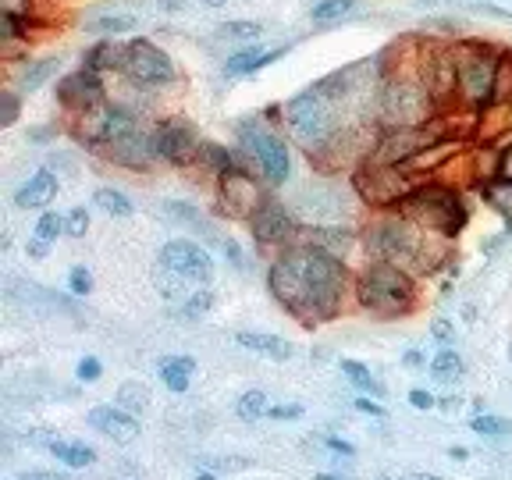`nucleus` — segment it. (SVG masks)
Segmentation results:
<instances>
[{"label": "nucleus", "instance_id": "f257e3e1", "mask_svg": "<svg viewBox=\"0 0 512 480\" xmlns=\"http://www.w3.org/2000/svg\"><path fill=\"white\" fill-rule=\"evenodd\" d=\"M267 285L292 317L303 324H320L342 310L345 264L317 246H296L271 264Z\"/></svg>", "mask_w": 512, "mask_h": 480}, {"label": "nucleus", "instance_id": "f03ea898", "mask_svg": "<svg viewBox=\"0 0 512 480\" xmlns=\"http://www.w3.org/2000/svg\"><path fill=\"white\" fill-rule=\"evenodd\" d=\"M342 93L345 79L338 72L320 82V86L299 93L296 100H288V125H292V132H296V139L303 143L306 153H324L328 146H335L342 139V128H338Z\"/></svg>", "mask_w": 512, "mask_h": 480}, {"label": "nucleus", "instance_id": "7ed1b4c3", "mask_svg": "<svg viewBox=\"0 0 512 480\" xmlns=\"http://www.w3.org/2000/svg\"><path fill=\"white\" fill-rule=\"evenodd\" d=\"M356 296H360L363 310L377 313V317H399V313H409L416 303V285L402 264H392V260H377L356 281Z\"/></svg>", "mask_w": 512, "mask_h": 480}, {"label": "nucleus", "instance_id": "20e7f679", "mask_svg": "<svg viewBox=\"0 0 512 480\" xmlns=\"http://www.w3.org/2000/svg\"><path fill=\"white\" fill-rule=\"evenodd\" d=\"M399 214L413 217L420 228H431V232L445 235V239H456L466 228V203L459 200L456 189H445V185H420L399 203Z\"/></svg>", "mask_w": 512, "mask_h": 480}, {"label": "nucleus", "instance_id": "39448f33", "mask_svg": "<svg viewBox=\"0 0 512 480\" xmlns=\"http://www.w3.org/2000/svg\"><path fill=\"white\" fill-rule=\"evenodd\" d=\"M452 54H456L459 96L470 107H488L491 96H495V75L502 57L491 54L484 43H466V47H456Z\"/></svg>", "mask_w": 512, "mask_h": 480}, {"label": "nucleus", "instance_id": "423d86ee", "mask_svg": "<svg viewBox=\"0 0 512 480\" xmlns=\"http://www.w3.org/2000/svg\"><path fill=\"white\" fill-rule=\"evenodd\" d=\"M367 246L374 249L381 260H392V264H409L413 256H420L424 249V232L413 217H381L367 232Z\"/></svg>", "mask_w": 512, "mask_h": 480}, {"label": "nucleus", "instance_id": "0eeeda50", "mask_svg": "<svg viewBox=\"0 0 512 480\" xmlns=\"http://www.w3.org/2000/svg\"><path fill=\"white\" fill-rule=\"evenodd\" d=\"M431 104H434V96L424 82L392 79L381 93V114L392 128L424 125V121H431Z\"/></svg>", "mask_w": 512, "mask_h": 480}, {"label": "nucleus", "instance_id": "6e6552de", "mask_svg": "<svg viewBox=\"0 0 512 480\" xmlns=\"http://www.w3.org/2000/svg\"><path fill=\"white\" fill-rule=\"evenodd\" d=\"M356 192L370 207H399L413 192V178H406L402 164H381V160H370L367 168L356 171Z\"/></svg>", "mask_w": 512, "mask_h": 480}, {"label": "nucleus", "instance_id": "1a4fd4ad", "mask_svg": "<svg viewBox=\"0 0 512 480\" xmlns=\"http://www.w3.org/2000/svg\"><path fill=\"white\" fill-rule=\"evenodd\" d=\"M118 72L128 75V79L143 89H160L175 82V61H171L157 43L132 40V43H125V57H121Z\"/></svg>", "mask_w": 512, "mask_h": 480}, {"label": "nucleus", "instance_id": "9d476101", "mask_svg": "<svg viewBox=\"0 0 512 480\" xmlns=\"http://www.w3.org/2000/svg\"><path fill=\"white\" fill-rule=\"evenodd\" d=\"M242 143H246L249 157H256L260 171H264L267 182L281 185L292 175V157H288V146L278 132L264 125H242Z\"/></svg>", "mask_w": 512, "mask_h": 480}, {"label": "nucleus", "instance_id": "9b49d317", "mask_svg": "<svg viewBox=\"0 0 512 480\" xmlns=\"http://www.w3.org/2000/svg\"><path fill=\"white\" fill-rule=\"evenodd\" d=\"M160 264L171 267L175 274H182L185 281H196V285H207L214 278V256L200 246V242L175 239L160 249Z\"/></svg>", "mask_w": 512, "mask_h": 480}, {"label": "nucleus", "instance_id": "f8f14e48", "mask_svg": "<svg viewBox=\"0 0 512 480\" xmlns=\"http://www.w3.org/2000/svg\"><path fill=\"white\" fill-rule=\"evenodd\" d=\"M221 200L232 217H249L253 221L256 210L264 207V192L242 168H228L221 171Z\"/></svg>", "mask_w": 512, "mask_h": 480}, {"label": "nucleus", "instance_id": "ddd939ff", "mask_svg": "<svg viewBox=\"0 0 512 480\" xmlns=\"http://www.w3.org/2000/svg\"><path fill=\"white\" fill-rule=\"evenodd\" d=\"M57 100L72 111H93L104 104V82L96 75V68H82V72L64 75L57 82Z\"/></svg>", "mask_w": 512, "mask_h": 480}, {"label": "nucleus", "instance_id": "4468645a", "mask_svg": "<svg viewBox=\"0 0 512 480\" xmlns=\"http://www.w3.org/2000/svg\"><path fill=\"white\" fill-rule=\"evenodd\" d=\"M157 132V157L168 160V164H192V160L203 153V143L196 139L189 125L182 121H168V125L153 128Z\"/></svg>", "mask_w": 512, "mask_h": 480}, {"label": "nucleus", "instance_id": "2eb2a0df", "mask_svg": "<svg viewBox=\"0 0 512 480\" xmlns=\"http://www.w3.org/2000/svg\"><path fill=\"white\" fill-rule=\"evenodd\" d=\"M89 427L100 431L104 438H111L114 445H128V441L139 438V420L132 409L125 406H93L89 409Z\"/></svg>", "mask_w": 512, "mask_h": 480}, {"label": "nucleus", "instance_id": "dca6fc26", "mask_svg": "<svg viewBox=\"0 0 512 480\" xmlns=\"http://www.w3.org/2000/svg\"><path fill=\"white\" fill-rule=\"evenodd\" d=\"M292 232H296V221H292V214H288L278 200H264V207L253 214V239L260 242V246L285 242Z\"/></svg>", "mask_w": 512, "mask_h": 480}, {"label": "nucleus", "instance_id": "f3484780", "mask_svg": "<svg viewBox=\"0 0 512 480\" xmlns=\"http://www.w3.org/2000/svg\"><path fill=\"white\" fill-rule=\"evenodd\" d=\"M111 153L118 164H132V168H143L150 164V157H157V132H146V128H132L125 136H118L111 143Z\"/></svg>", "mask_w": 512, "mask_h": 480}, {"label": "nucleus", "instance_id": "a211bd4d", "mask_svg": "<svg viewBox=\"0 0 512 480\" xmlns=\"http://www.w3.org/2000/svg\"><path fill=\"white\" fill-rule=\"evenodd\" d=\"M57 189H61V182H57V175L54 171H36V175L29 178V182L22 185V189L15 192V203L22 210H40V207H47L50 200L57 196Z\"/></svg>", "mask_w": 512, "mask_h": 480}, {"label": "nucleus", "instance_id": "6ab92c4d", "mask_svg": "<svg viewBox=\"0 0 512 480\" xmlns=\"http://www.w3.org/2000/svg\"><path fill=\"white\" fill-rule=\"evenodd\" d=\"M235 338H239L242 349L260 352V356H267V360H274V363H285L296 356V345L281 335H267V331H239Z\"/></svg>", "mask_w": 512, "mask_h": 480}, {"label": "nucleus", "instance_id": "aec40b11", "mask_svg": "<svg viewBox=\"0 0 512 480\" xmlns=\"http://www.w3.org/2000/svg\"><path fill=\"white\" fill-rule=\"evenodd\" d=\"M288 47H278V50H267V47H242L239 54L228 57V75H249V72H260V68H267L271 61H278L281 54H285Z\"/></svg>", "mask_w": 512, "mask_h": 480}, {"label": "nucleus", "instance_id": "412c9836", "mask_svg": "<svg viewBox=\"0 0 512 480\" xmlns=\"http://www.w3.org/2000/svg\"><path fill=\"white\" fill-rule=\"evenodd\" d=\"M50 456H54L57 463L72 466V470H82V466L96 463V452L89 445H82V441H50Z\"/></svg>", "mask_w": 512, "mask_h": 480}, {"label": "nucleus", "instance_id": "4be33fe9", "mask_svg": "<svg viewBox=\"0 0 512 480\" xmlns=\"http://www.w3.org/2000/svg\"><path fill=\"white\" fill-rule=\"evenodd\" d=\"M480 196H484V203H488L491 210H498V214L512 224V182L509 178L498 175L495 182H484L480 185Z\"/></svg>", "mask_w": 512, "mask_h": 480}, {"label": "nucleus", "instance_id": "5701e85b", "mask_svg": "<svg viewBox=\"0 0 512 480\" xmlns=\"http://www.w3.org/2000/svg\"><path fill=\"white\" fill-rule=\"evenodd\" d=\"M192 370H196V360H192V356H175V360H168L164 367H160V377H164V384H168L171 392H189Z\"/></svg>", "mask_w": 512, "mask_h": 480}, {"label": "nucleus", "instance_id": "b1692460", "mask_svg": "<svg viewBox=\"0 0 512 480\" xmlns=\"http://www.w3.org/2000/svg\"><path fill=\"white\" fill-rule=\"evenodd\" d=\"M431 374L438 377V381H445V384H456L459 377H463V356H459V352H452V349H441L438 356L431 360Z\"/></svg>", "mask_w": 512, "mask_h": 480}, {"label": "nucleus", "instance_id": "393cba45", "mask_svg": "<svg viewBox=\"0 0 512 480\" xmlns=\"http://www.w3.org/2000/svg\"><path fill=\"white\" fill-rule=\"evenodd\" d=\"M93 203L111 217H132V200H128V196H121L118 189H96Z\"/></svg>", "mask_w": 512, "mask_h": 480}, {"label": "nucleus", "instance_id": "a878e982", "mask_svg": "<svg viewBox=\"0 0 512 480\" xmlns=\"http://www.w3.org/2000/svg\"><path fill=\"white\" fill-rule=\"evenodd\" d=\"M50 72H57V57H47V61L29 64V68L22 72V79H18V89H22V93H32V89H40L43 82L50 79Z\"/></svg>", "mask_w": 512, "mask_h": 480}, {"label": "nucleus", "instance_id": "bb28decb", "mask_svg": "<svg viewBox=\"0 0 512 480\" xmlns=\"http://www.w3.org/2000/svg\"><path fill=\"white\" fill-rule=\"evenodd\" d=\"M267 409H271V402H267V392H264V388H253V392H246V395L239 399V416L246 420V424H253V420L267 416Z\"/></svg>", "mask_w": 512, "mask_h": 480}, {"label": "nucleus", "instance_id": "cd10ccee", "mask_svg": "<svg viewBox=\"0 0 512 480\" xmlns=\"http://www.w3.org/2000/svg\"><path fill=\"white\" fill-rule=\"evenodd\" d=\"M352 8H356V0H324V4H317V8H313V22L331 25V22H338V18L349 15Z\"/></svg>", "mask_w": 512, "mask_h": 480}, {"label": "nucleus", "instance_id": "c85d7f7f", "mask_svg": "<svg viewBox=\"0 0 512 480\" xmlns=\"http://www.w3.org/2000/svg\"><path fill=\"white\" fill-rule=\"evenodd\" d=\"M491 104H512V57H502V64H498Z\"/></svg>", "mask_w": 512, "mask_h": 480}, {"label": "nucleus", "instance_id": "c756f323", "mask_svg": "<svg viewBox=\"0 0 512 480\" xmlns=\"http://www.w3.org/2000/svg\"><path fill=\"white\" fill-rule=\"evenodd\" d=\"M342 370H345V377H349V381L356 384V388H360V392H381V388H377V377L370 374V370L363 367V363L342 360Z\"/></svg>", "mask_w": 512, "mask_h": 480}, {"label": "nucleus", "instance_id": "7c9ffc66", "mask_svg": "<svg viewBox=\"0 0 512 480\" xmlns=\"http://www.w3.org/2000/svg\"><path fill=\"white\" fill-rule=\"evenodd\" d=\"M57 235H64V217L61 214H54V210H47V214L36 221V235L32 239H40V242H57Z\"/></svg>", "mask_w": 512, "mask_h": 480}, {"label": "nucleus", "instance_id": "2f4dec72", "mask_svg": "<svg viewBox=\"0 0 512 480\" xmlns=\"http://www.w3.org/2000/svg\"><path fill=\"white\" fill-rule=\"evenodd\" d=\"M221 36H228V40H260L264 36V25L260 22H224L221 25Z\"/></svg>", "mask_w": 512, "mask_h": 480}, {"label": "nucleus", "instance_id": "473e14b6", "mask_svg": "<svg viewBox=\"0 0 512 480\" xmlns=\"http://www.w3.org/2000/svg\"><path fill=\"white\" fill-rule=\"evenodd\" d=\"M164 210H168V214L175 217V221L189 224V228H203V232H210L207 224H203L200 210H196V207H189V203H164Z\"/></svg>", "mask_w": 512, "mask_h": 480}, {"label": "nucleus", "instance_id": "72a5a7b5", "mask_svg": "<svg viewBox=\"0 0 512 480\" xmlns=\"http://www.w3.org/2000/svg\"><path fill=\"white\" fill-rule=\"evenodd\" d=\"M86 29H93V32H128V29H136V18H132V15L96 18V22H89Z\"/></svg>", "mask_w": 512, "mask_h": 480}, {"label": "nucleus", "instance_id": "f704fd0d", "mask_svg": "<svg viewBox=\"0 0 512 480\" xmlns=\"http://www.w3.org/2000/svg\"><path fill=\"white\" fill-rule=\"evenodd\" d=\"M89 232V214L86 207H75L64 214V235H72V239H82Z\"/></svg>", "mask_w": 512, "mask_h": 480}, {"label": "nucleus", "instance_id": "c9c22d12", "mask_svg": "<svg viewBox=\"0 0 512 480\" xmlns=\"http://www.w3.org/2000/svg\"><path fill=\"white\" fill-rule=\"evenodd\" d=\"M473 431L477 434H512V424L502 416H473Z\"/></svg>", "mask_w": 512, "mask_h": 480}, {"label": "nucleus", "instance_id": "e433bc0d", "mask_svg": "<svg viewBox=\"0 0 512 480\" xmlns=\"http://www.w3.org/2000/svg\"><path fill=\"white\" fill-rule=\"evenodd\" d=\"M136 388H139V384H125V388H121V406L132 409V413H143L146 402H150V395L136 392Z\"/></svg>", "mask_w": 512, "mask_h": 480}, {"label": "nucleus", "instance_id": "4c0bfd02", "mask_svg": "<svg viewBox=\"0 0 512 480\" xmlns=\"http://www.w3.org/2000/svg\"><path fill=\"white\" fill-rule=\"evenodd\" d=\"M210 306H214L210 292H189V296H185V313H189V317H203Z\"/></svg>", "mask_w": 512, "mask_h": 480}, {"label": "nucleus", "instance_id": "58836bf2", "mask_svg": "<svg viewBox=\"0 0 512 480\" xmlns=\"http://www.w3.org/2000/svg\"><path fill=\"white\" fill-rule=\"evenodd\" d=\"M68 285H72L75 296H89V292H93V274H89L86 267H72V274H68Z\"/></svg>", "mask_w": 512, "mask_h": 480}, {"label": "nucleus", "instance_id": "ea45409f", "mask_svg": "<svg viewBox=\"0 0 512 480\" xmlns=\"http://www.w3.org/2000/svg\"><path fill=\"white\" fill-rule=\"evenodd\" d=\"M0 104H4V114H0V125L11 128V125H15V118H18V96L8 89V93L0 96Z\"/></svg>", "mask_w": 512, "mask_h": 480}, {"label": "nucleus", "instance_id": "a19ab883", "mask_svg": "<svg viewBox=\"0 0 512 480\" xmlns=\"http://www.w3.org/2000/svg\"><path fill=\"white\" fill-rule=\"evenodd\" d=\"M267 416H271V420H299V416H303V406H299V402H288V406H271V409H267Z\"/></svg>", "mask_w": 512, "mask_h": 480}, {"label": "nucleus", "instance_id": "79ce46f5", "mask_svg": "<svg viewBox=\"0 0 512 480\" xmlns=\"http://www.w3.org/2000/svg\"><path fill=\"white\" fill-rule=\"evenodd\" d=\"M75 374H79V381H96V377L104 374V367H100V360L86 356V360L79 363V370H75Z\"/></svg>", "mask_w": 512, "mask_h": 480}, {"label": "nucleus", "instance_id": "37998d69", "mask_svg": "<svg viewBox=\"0 0 512 480\" xmlns=\"http://www.w3.org/2000/svg\"><path fill=\"white\" fill-rule=\"evenodd\" d=\"M409 402H413L416 409H431L434 406V395L431 392H420V388H416V392H409Z\"/></svg>", "mask_w": 512, "mask_h": 480}, {"label": "nucleus", "instance_id": "c03bdc74", "mask_svg": "<svg viewBox=\"0 0 512 480\" xmlns=\"http://www.w3.org/2000/svg\"><path fill=\"white\" fill-rule=\"evenodd\" d=\"M498 175H502V178H509V182H512V143L505 146L502 160H498Z\"/></svg>", "mask_w": 512, "mask_h": 480}, {"label": "nucleus", "instance_id": "a18cd8bd", "mask_svg": "<svg viewBox=\"0 0 512 480\" xmlns=\"http://www.w3.org/2000/svg\"><path fill=\"white\" fill-rule=\"evenodd\" d=\"M50 253V246L47 242H40V239H29V256L32 260H43V256Z\"/></svg>", "mask_w": 512, "mask_h": 480}, {"label": "nucleus", "instance_id": "49530a36", "mask_svg": "<svg viewBox=\"0 0 512 480\" xmlns=\"http://www.w3.org/2000/svg\"><path fill=\"white\" fill-rule=\"evenodd\" d=\"M4 11L22 18V11H29V0H4Z\"/></svg>", "mask_w": 512, "mask_h": 480}, {"label": "nucleus", "instance_id": "de8ad7c7", "mask_svg": "<svg viewBox=\"0 0 512 480\" xmlns=\"http://www.w3.org/2000/svg\"><path fill=\"white\" fill-rule=\"evenodd\" d=\"M356 409H360V413H370V416H384V409L370 399H356Z\"/></svg>", "mask_w": 512, "mask_h": 480}, {"label": "nucleus", "instance_id": "09e8293b", "mask_svg": "<svg viewBox=\"0 0 512 480\" xmlns=\"http://www.w3.org/2000/svg\"><path fill=\"white\" fill-rule=\"evenodd\" d=\"M328 448H331V452H342V456H352V452H356V448H352L349 441H342V438H328Z\"/></svg>", "mask_w": 512, "mask_h": 480}, {"label": "nucleus", "instance_id": "8fccbe9b", "mask_svg": "<svg viewBox=\"0 0 512 480\" xmlns=\"http://www.w3.org/2000/svg\"><path fill=\"white\" fill-rule=\"evenodd\" d=\"M224 256H228V260H232V264H242V253H239V246H235V242H224Z\"/></svg>", "mask_w": 512, "mask_h": 480}, {"label": "nucleus", "instance_id": "3c124183", "mask_svg": "<svg viewBox=\"0 0 512 480\" xmlns=\"http://www.w3.org/2000/svg\"><path fill=\"white\" fill-rule=\"evenodd\" d=\"M434 335H438L441 342H448V338H452V324H448V320H438V324H434Z\"/></svg>", "mask_w": 512, "mask_h": 480}, {"label": "nucleus", "instance_id": "603ef678", "mask_svg": "<svg viewBox=\"0 0 512 480\" xmlns=\"http://www.w3.org/2000/svg\"><path fill=\"white\" fill-rule=\"evenodd\" d=\"M406 363H409V367H416V370H420V367H424V356H420V352H406Z\"/></svg>", "mask_w": 512, "mask_h": 480}, {"label": "nucleus", "instance_id": "864d4df0", "mask_svg": "<svg viewBox=\"0 0 512 480\" xmlns=\"http://www.w3.org/2000/svg\"><path fill=\"white\" fill-rule=\"evenodd\" d=\"M203 4H207V8H224L228 0H203Z\"/></svg>", "mask_w": 512, "mask_h": 480}]
</instances>
